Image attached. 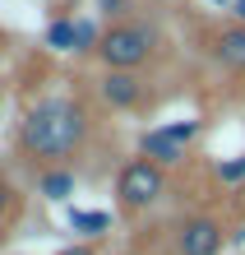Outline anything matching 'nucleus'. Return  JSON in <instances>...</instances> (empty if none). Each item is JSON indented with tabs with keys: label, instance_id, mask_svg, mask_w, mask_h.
<instances>
[{
	"label": "nucleus",
	"instance_id": "nucleus-14",
	"mask_svg": "<svg viewBox=\"0 0 245 255\" xmlns=\"http://www.w3.org/2000/svg\"><path fill=\"white\" fill-rule=\"evenodd\" d=\"M9 204H14V190H9V181H5V176H0V218L9 214Z\"/></svg>",
	"mask_w": 245,
	"mask_h": 255
},
{
	"label": "nucleus",
	"instance_id": "nucleus-9",
	"mask_svg": "<svg viewBox=\"0 0 245 255\" xmlns=\"http://www.w3.org/2000/svg\"><path fill=\"white\" fill-rule=\"evenodd\" d=\"M97 42H102V33L93 19H74V51H97Z\"/></svg>",
	"mask_w": 245,
	"mask_h": 255
},
{
	"label": "nucleus",
	"instance_id": "nucleus-3",
	"mask_svg": "<svg viewBox=\"0 0 245 255\" xmlns=\"http://www.w3.org/2000/svg\"><path fill=\"white\" fill-rule=\"evenodd\" d=\"M166 195V172L148 158H130L125 167L116 172V204L125 214H144Z\"/></svg>",
	"mask_w": 245,
	"mask_h": 255
},
{
	"label": "nucleus",
	"instance_id": "nucleus-2",
	"mask_svg": "<svg viewBox=\"0 0 245 255\" xmlns=\"http://www.w3.org/2000/svg\"><path fill=\"white\" fill-rule=\"evenodd\" d=\"M153 56H158V28L144 19H116L111 28H102L97 42V61L106 70H130L139 74Z\"/></svg>",
	"mask_w": 245,
	"mask_h": 255
},
{
	"label": "nucleus",
	"instance_id": "nucleus-7",
	"mask_svg": "<svg viewBox=\"0 0 245 255\" xmlns=\"http://www.w3.org/2000/svg\"><path fill=\"white\" fill-rule=\"evenodd\" d=\"M139 158L158 162V167H176V162H185V144H176L166 130H148L139 139Z\"/></svg>",
	"mask_w": 245,
	"mask_h": 255
},
{
	"label": "nucleus",
	"instance_id": "nucleus-13",
	"mask_svg": "<svg viewBox=\"0 0 245 255\" xmlns=\"http://www.w3.org/2000/svg\"><path fill=\"white\" fill-rule=\"evenodd\" d=\"M162 130L171 134L176 144H185V139H194V134H199V121H176V126H162Z\"/></svg>",
	"mask_w": 245,
	"mask_h": 255
},
{
	"label": "nucleus",
	"instance_id": "nucleus-11",
	"mask_svg": "<svg viewBox=\"0 0 245 255\" xmlns=\"http://www.w3.org/2000/svg\"><path fill=\"white\" fill-rule=\"evenodd\" d=\"M70 223H74L83 237H97V232L111 228V214H70Z\"/></svg>",
	"mask_w": 245,
	"mask_h": 255
},
{
	"label": "nucleus",
	"instance_id": "nucleus-8",
	"mask_svg": "<svg viewBox=\"0 0 245 255\" xmlns=\"http://www.w3.org/2000/svg\"><path fill=\"white\" fill-rule=\"evenodd\" d=\"M37 190L47 195V200H70L74 172H70V167H47V172H42V181H37Z\"/></svg>",
	"mask_w": 245,
	"mask_h": 255
},
{
	"label": "nucleus",
	"instance_id": "nucleus-10",
	"mask_svg": "<svg viewBox=\"0 0 245 255\" xmlns=\"http://www.w3.org/2000/svg\"><path fill=\"white\" fill-rule=\"evenodd\" d=\"M47 42H51L56 51H74V19H56L47 28Z\"/></svg>",
	"mask_w": 245,
	"mask_h": 255
},
{
	"label": "nucleus",
	"instance_id": "nucleus-4",
	"mask_svg": "<svg viewBox=\"0 0 245 255\" xmlns=\"http://www.w3.org/2000/svg\"><path fill=\"white\" fill-rule=\"evenodd\" d=\"M227 246V228H222V218L218 214H190V218H180V228H176V251L180 255H222Z\"/></svg>",
	"mask_w": 245,
	"mask_h": 255
},
{
	"label": "nucleus",
	"instance_id": "nucleus-15",
	"mask_svg": "<svg viewBox=\"0 0 245 255\" xmlns=\"http://www.w3.org/2000/svg\"><path fill=\"white\" fill-rule=\"evenodd\" d=\"M125 5H130V0H102V9H106V14H125Z\"/></svg>",
	"mask_w": 245,
	"mask_h": 255
},
{
	"label": "nucleus",
	"instance_id": "nucleus-16",
	"mask_svg": "<svg viewBox=\"0 0 245 255\" xmlns=\"http://www.w3.org/2000/svg\"><path fill=\"white\" fill-rule=\"evenodd\" d=\"M232 23H241V28H245V0H236V5H232Z\"/></svg>",
	"mask_w": 245,
	"mask_h": 255
},
{
	"label": "nucleus",
	"instance_id": "nucleus-12",
	"mask_svg": "<svg viewBox=\"0 0 245 255\" xmlns=\"http://www.w3.org/2000/svg\"><path fill=\"white\" fill-rule=\"evenodd\" d=\"M218 181H227V186H245V153L241 158H227V162H218Z\"/></svg>",
	"mask_w": 245,
	"mask_h": 255
},
{
	"label": "nucleus",
	"instance_id": "nucleus-1",
	"mask_svg": "<svg viewBox=\"0 0 245 255\" xmlns=\"http://www.w3.org/2000/svg\"><path fill=\"white\" fill-rule=\"evenodd\" d=\"M88 130H93V121H88V107L79 98H42L19 121V148L33 162L56 167V162H65L70 153L83 148Z\"/></svg>",
	"mask_w": 245,
	"mask_h": 255
},
{
	"label": "nucleus",
	"instance_id": "nucleus-18",
	"mask_svg": "<svg viewBox=\"0 0 245 255\" xmlns=\"http://www.w3.org/2000/svg\"><path fill=\"white\" fill-rule=\"evenodd\" d=\"M213 5H236V0H213Z\"/></svg>",
	"mask_w": 245,
	"mask_h": 255
},
{
	"label": "nucleus",
	"instance_id": "nucleus-19",
	"mask_svg": "<svg viewBox=\"0 0 245 255\" xmlns=\"http://www.w3.org/2000/svg\"><path fill=\"white\" fill-rule=\"evenodd\" d=\"M241 204H245V186H241Z\"/></svg>",
	"mask_w": 245,
	"mask_h": 255
},
{
	"label": "nucleus",
	"instance_id": "nucleus-17",
	"mask_svg": "<svg viewBox=\"0 0 245 255\" xmlns=\"http://www.w3.org/2000/svg\"><path fill=\"white\" fill-rule=\"evenodd\" d=\"M60 255H97L93 246H70V251H60Z\"/></svg>",
	"mask_w": 245,
	"mask_h": 255
},
{
	"label": "nucleus",
	"instance_id": "nucleus-6",
	"mask_svg": "<svg viewBox=\"0 0 245 255\" xmlns=\"http://www.w3.org/2000/svg\"><path fill=\"white\" fill-rule=\"evenodd\" d=\"M208 51H213V61H218L222 70L245 74V28L241 23H222L218 33L208 37Z\"/></svg>",
	"mask_w": 245,
	"mask_h": 255
},
{
	"label": "nucleus",
	"instance_id": "nucleus-5",
	"mask_svg": "<svg viewBox=\"0 0 245 255\" xmlns=\"http://www.w3.org/2000/svg\"><path fill=\"white\" fill-rule=\"evenodd\" d=\"M97 98L111 112H144L148 107V84L130 70H106L97 79Z\"/></svg>",
	"mask_w": 245,
	"mask_h": 255
}]
</instances>
